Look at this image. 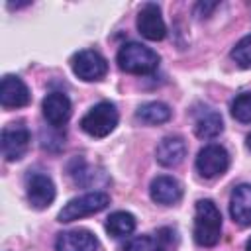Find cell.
I'll list each match as a JSON object with an SVG mask.
<instances>
[{"label":"cell","instance_id":"6da1fadb","mask_svg":"<svg viewBox=\"0 0 251 251\" xmlns=\"http://www.w3.org/2000/svg\"><path fill=\"white\" fill-rule=\"evenodd\" d=\"M194 241L202 247H214L222 237V214L212 200H198L194 208Z\"/></svg>","mask_w":251,"mask_h":251},{"label":"cell","instance_id":"7a4b0ae2","mask_svg":"<svg viewBox=\"0 0 251 251\" xmlns=\"http://www.w3.org/2000/svg\"><path fill=\"white\" fill-rule=\"evenodd\" d=\"M118 67L131 75H151L159 67V55L137 41H129L118 51Z\"/></svg>","mask_w":251,"mask_h":251},{"label":"cell","instance_id":"3957f363","mask_svg":"<svg viewBox=\"0 0 251 251\" xmlns=\"http://www.w3.org/2000/svg\"><path fill=\"white\" fill-rule=\"evenodd\" d=\"M118 110L112 102H98L80 120V129L90 137H106L118 126Z\"/></svg>","mask_w":251,"mask_h":251},{"label":"cell","instance_id":"277c9868","mask_svg":"<svg viewBox=\"0 0 251 251\" xmlns=\"http://www.w3.org/2000/svg\"><path fill=\"white\" fill-rule=\"evenodd\" d=\"M110 204V196L106 192H86L82 196H76L73 200H69L61 212H59V222H75V220H80L84 216H90V214H96V212H102L104 208H108Z\"/></svg>","mask_w":251,"mask_h":251},{"label":"cell","instance_id":"5b68a950","mask_svg":"<svg viewBox=\"0 0 251 251\" xmlns=\"http://www.w3.org/2000/svg\"><path fill=\"white\" fill-rule=\"evenodd\" d=\"M71 69L78 78H82L86 82H92V80H100V78L106 76L108 63L98 51L82 49V51H78L71 57Z\"/></svg>","mask_w":251,"mask_h":251},{"label":"cell","instance_id":"8992f818","mask_svg":"<svg viewBox=\"0 0 251 251\" xmlns=\"http://www.w3.org/2000/svg\"><path fill=\"white\" fill-rule=\"evenodd\" d=\"M196 171L200 173V176L204 178H216L220 175H224L229 167V155L222 145H206L198 151L196 155Z\"/></svg>","mask_w":251,"mask_h":251},{"label":"cell","instance_id":"52a82bcc","mask_svg":"<svg viewBox=\"0 0 251 251\" xmlns=\"http://www.w3.org/2000/svg\"><path fill=\"white\" fill-rule=\"evenodd\" d=\"M29 147V129L22 124H8L2 129V153L8 161H20Z\"/></svg>","mask_w":251,"mask_h":251},{"label":"cell","instance_id":"ba28073f","mask_svg":"<svg viewBox=\"0 0 251 251\" xmlns=\"http://www.w3.org/2000/svg\"><path fill=\"white\" fill-rule=\"evenodd\" d=\"M25 196L33 208L43 210L55 200V184L43 173H29L25 176Z\"/></svg>","mask_w":251,"mask_h":251},{"label":"cell","instance_id":"9c48e42d","mask_svg":"<svg viewBox=\"0 0 251 251\" xmlns=\"http://www.w3.org/2000/svg\"><path fill=\"white\" fill-rule=\"evenodd\" d=\"M137 29L149 41H161L167 35V25L157 4L147 2L137 14Z\"/></svg>","mask_w":251,"mask_h":251},{"label":"cell","instance_id":"30bf717a","mask_svg":"<svg viewBox=\"0 0 251 251\" xmlns=\"http://www.w3.org/2000/svg\"><path fill=\"white\" fill-rule=\"evenodd\" d=\"M41 112H43V118L47 120L49 126L61 127L71 118V112H73L71 100L63 92H49L41 102Z\"/></svg>","mask_w":251,"mask_h":251},{"label":"cell","instance_id":"8fae6325","mask_svg":"<svg viewBox=\"0 0 251 251\" xmlns=\"http://www.w3.org/2000/svg\"><path fill=\"white\" fill-rule=\"evenodd\" d=\"M31 100L25 82L20 76L6 75L0 82V104L4 108H24Z\"/></svg>","mask_w":251,"mask_h":251},{"label":"cell","instance_id":"7c38bea8","mask_svg":"<svg viewBox=\"0 0 251 251\" xmlns=\"http://www.w3.org/2000/svg\"><path fill=\"white\" fill-rule=\"evenodd\" d=\"M149 194H151L153 202L163 204V206H173L182 198V186H180V182L176 178L161 175V176L151 180Z\"/></svg>","mask_w":251,"mask_h":251},{"label":"cell","instance_id":"4fadbf2b","mask_svg":"<svg viewBox=\"0 0 251 251\" xmlns=\"http://www.w3.org/2000/svg\"><path fill=\"white\" fill-rule=\"evenodd\" d=\"M57 251H98V239L88 229H69L57 235Z\"/></svg>","mask_w":251,"mask_h":251},{"label":"cell","instance_id":"5bb4252c","mask_svg":"<svg viewBox=\"0 0 251 251\" xmlns=\"http://www.w3.org/2000/svg\"><path fill=\"white\" fill-rule=\"evenodd\" d=\"M186 155V143L182 137L178 135H167L159 141L157 149H155V157L157 163L163 167H176L182 163Z\"/></svg>","mask_w":251,"mask_h":251},{"label":"cell","instance_id":"9a60e30c","mask_svg":"<svg viewBox=\"0 0 251 251\" xmlns=\"http://www.w3.org/2000/svg\"><path fill=\"white\" fill-rule=\"evenodd\" d=\"M224 131V120L220 112L212 108H200L194 112V133L200 139H214Z\"/></svg>","mask_w":251,"mask_h":251},{"label":"cell","instance_id":"2e32d148","mask_svg":"<svg viewBox=\"0 0 251 251\" xmlns=\"http://www.w3.org/2000/svg\"><path fill=\"white\" fill-rule=\"evenodd\" d=\"M229 214L235 224L251 226V184H239L229 198Z\"/></svg>","mask_w":251,"mask_h":251},{"label":"cell","instance_id":"e0dca14e","mask_svg":"<svg viewBox=\"0 0 251 251\" xmlns=\"http://www.w3.org/2000/svg\"><path fill=\"white\" fill-rule=\"evenodd\" d=\"M69 175H71V178L75 180V184L84 186V188H92V186H96V184H100V182H102V184L108 182L104 171H98V173H96V169L90 167L82 157H75V159L69 163Z\"/></svg>","mask_w":251,"mask_h":251},{"label":"cell","instance_id":"ac0fdd59","mask_svg":"<svg viewBox=\"0 0 251 251\" xmlns=\"http://www.w3.org/2000/svg\"><path fill=\"white\" fill-rule=\"evenodd\" d=\"M173 116L171 108L163 102H147V104H141L135 112V118L143 124H151V126H157V124H165L169 122Z\"/></svg>","mask_w":251,"mask_h":251},{"label":"cell","instance_id":"d6986e66","mask_svg":"<svg viewBox=\"0 0 251 251\" xmlns=\"http://www.w3.org/2000/svg\"><path fill=\"white\" fill-rule=\"evenodd\" d=\"M135 229V218L129 212H114L106 220V231L112 237H126L133 233Z\"/></svg>","mask_w":251,"mask_h":251},{"label":"cell","instance_id":"ffe728a7","mask_svg":"<svg viewBox=\"0 0 251 251\" xmlns=\"http://www.w3.org/2000/svg\"><path fill=\"white\" fill-rule=\"evenodd\" d=\"M231 116L241 124H251V92H241L233 98Z\"/></svg>","mask_w":251,"mask_h":251},{"label":"cell","instance_id":"44dd1931","mask_svg":"<svg viewBox=\"0 0 251 251\" xmlns=\"http://www.w3.org/2000/svg\"><path fill=\"white\" fill-rule=\"evenodd\" d=\"M124 251H165V247L161 245L159 239L151 235H137L126 243Z\"/></svg>","mask_w":251,"mask_h":251},{"label":"cell","instance_id":"7402d4cb","mask_svg":"<svg viewBox=\"0 0 251 251\" xmlns=\"http://www.w3.org/2000/svg\"><path fill=\"white\" fill-rule=\"evenodd\" d=\"M231 59L243 69L251 67V35H245L235 43V47L231 49Z\"/></svg>","mask_w":251,"mask_h":251},{"label":"cell","instance_id":"603a6c76","mask_svg":"<svg viewBox=\"0 0 251 251\" xmlns=\"http://www.w3.org/2000/svg\"><path fill=\"white\" fill-rule=\"evenodd\" d=\"M214 8H218V2H212V4H206V2H198L196 4V16H208Z\"/></svg>","mask_w":251,"mask_h":251},{"label":"cell","instance_id":"cb8c5ba5","mask_svg":"<svg viewBox=\"0 0 251 251\" xmlns=\"http://www.w3.org/2000/svg\"><path fill=\"white\" fill-rule=\"evenodd\" d=\"M245 249H247V251H251V237L247 239V243H245Z\"/></svg>","mask_w":251,"mask_h":251},{"label":"cell","instance_id":"d4e9b609","mask_svg":"<svg viewBox=\"0 0 251 251\" xmlns=\"http://www.w3.org/2000/svg\"><path fill=\"white\" fill-rule=\"evenodd\" d=\"M247 147H249V151H251V133L247 135Z\"/></svg>","mask_w":251,"mask_h":251}]
</instances>
